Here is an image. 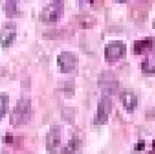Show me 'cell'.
Returning a JSON list of instances; mask_svg holds the SVG:
<instances>
[{"mask_svg":"<svg viewBox=\"0 0 155 154\" xmlns=\"http://www.w3.org/2000/svg\"><path fill=\"white\" fill-rule=\"evenodd\" d=\"M31 100L25 97L18 99L10 114V123L13 126L26 124L31 119Z\"/></svg>","mask_w":155,"mask_h":154,"instance_id":"cell-1","label":"cell"},{"mask_svg":"<svg viewBox=\"0 0 155 154\" xmlns=\"http://www.w3.org/2000/svg\"><path fill=\"white\" fill-rule=\"evenodd\" d=\"M64 13V0H54L42 9L39 18L45 24H54L61 20Z\"/></svg>","mask_w":155,"mask_h":154,"instance_id":"cell-2","label":"cell"},{"mask_svg":"<svg viewBox=\"0 0 155 154\" xmlns=\"http://www.w3.org/2000/svg\"><path fill=\"white\" fill-rule=\"evenodd\" d=\"M62 142V127L52 125L46 134V150L50 153H56L60 149Z\"/></svg>","mask_w":155,"mask_h":154,"instance_id":"cell-3","label":"cell"},{"mask_svg":"<svg viewBox=\"0 0 155 154\" xmlns=\"http://www.w3.org/2000/svg\"><path fill=\"white\" fill-rule=\"evenodd\" d=\"M126 54V46L121 41H114L108 44L104 49L105 59L109 62H114L124 58Z\"/></svg>","mask_w":155,"mask_h":154,"instance_id":"cell-4","label":"cell"},{"mask_svg":"<svg viewBox=\"0 0 155 154\" xmlns=\"http://www.w3.org/2000/svg\"><path fill=\"white\" fill-rule=\"evenodd\" d=\"M16 39V25L13 22H6L0 29V45L8 48Z\"/></svg>","mask_w":155,"mask_h":154,"instance_id":"cell-5","label":"cell"},{"mask_svg":"<svg viewBox=\"0 0 155 154\" xmlns=\"http://www.w3.org/2000/svg\"><path fill=\"white\" fill-rule=\"evenodd\" d=\"M78 63L77 56L72 52H62L57 56V65L64 74L73 72Z\"/></svg>","mask_w":155,"mask_h":154,"instance_id":"cell-6","label":"cell"},{"mask_svg":"<svg viewBox=\"0 0 155 154\" xmlns=\"http://www.w3.org/2000/svg\"><path fill=\"white\" fill-rule=\"evenodd\" d=\"M112 108V102L111 99L107 96H104L101 101L98 103L97 107V113L94 118L95 124H103L106 123L108 119V115L111 112Z\"/></svg>","mask_w":155,"mask_h":154,"instance_id":"cell-7","label":"cell"},{"mask_svg":"<svg viewBox=\"0 0 155 154\" xmlns=\"http://www.w3.org/2000/svg\"><path fill=\"white\" fill-rule=\"evenodd\" d=\"M121 99L124 103V108L127 111H134L138 104V98L137 96L131 91L124 90L121 93Z\"/></svg>","mask_w":155,"mask_h":154,"instance_id":"cell-8","label":"cell"},{"mask_svg":"<svg viewBox=\"0 0 155 154\" xmlns=\"http://www.w3.org/2000/svg\"><path fill=\"white\" fill-rule=\"evenodd\" d=\"M153 47V39L145 38L143 40H137L134 44V52L135 54H142L151 51Z\"/></svg>","mask_w":155,"mask_h":154,"instance_id":"cell-9","label":"cell"},{"mask_svg":"<svg viewBox=\"0 0 155 154\" xmlns=\"http://www.w3.org/2000/svg\"><path fill=\"white\" fill-rule=\"evenodd\" d=\"M108 74L109 73H104V75L101 77V81H100L101 84L100 85L103 87L104 90L113 93L115 92V90L117 88V82L112 74H110V75H108Z\"/></svg>","mask_w":155,"mask_h":154,"instance_id":"cell-10","label":"cell"},{"mask_svg":"<svg viewBox=\"0 0 155 154\" xmlns=\"http://www.w3.org/2000/svg\"><path fill=\"white\" fill-rule=\"evenodd\" d=\"M20 0H5V15L7 18H13L20 14L18 3Z\"/></svg>","mask_w":155,"mask_h":154,"instance_id":"cell-11","label":"cell"},{"mask_svg":"<svg viewBox=\"0 0 155 154\" xmlns=\"http://www.w3.org/2000/svg\"><path fill=\"white\" fill-rule=\"evenodd\" d=\"M142 70L146 74H155V56L147 57L142 63Z\"/></svg>","mask_w":155,"mask_h":154,"instance_id":"cell-12","label":"cell"},{"mask_svg":"<svg viewBox=\"0 0 155 154\" xmlns=\"http://www.w3.org/2000/svg\"><path fill=\"white\" fill-rule=\"evenodd\" d=\"M79 140L77 138H73L71 139L67 145L63 148L62 153L63 154H75L76 151L79 149Z\"/></svg>","mask_w":155,"mask_h":154,"instance_id":"cell-13","label":"cell"},{"mask_svg":"<svg viewBox=\"0 0 155 154\" xmlns=\"http://www.w3.org/2000/svg\"><path fill=\"white\" fill-rule=\"evenodd\" d=\"M9 96L6 93H0V121L5 115L8 110Z\"/></svg>","mask_w":155,"mask_h":154,"instance_id":"cell-14","label":"cell"},{"mask_svg":"<svg viewBox=\"0 0 155 154\" xmlns=\"http://www.w3.org/2000/svg\"><path fill=\"white\" fill-rule=\"evenodd\" d=\"M144 148H145V142H144V140H139V142L134 146V150L135 151H143V150H144Z\"/></svg>","mask_w":155,"mask_h":154,"instance_id":"cell-15","label":"cell"},{"mask_svg":"<svg viewBox=\"0 0 155 154\" xmlns=\"http://www.w3.org/2000/svg\"><path fill=\"white\" fill-rule=\"evenodd\" d=\"M13 139H14V137L11 135V134H5V143H11L12 142H13Z\"/></svg>","mask_w":155,"mask_h":154,"instance_id":"cell-16","label":"cell"},{"mask_svg":"<svg viewBox=\"0 0 155 154\" xmlns=\"http://www.w3.org/2000/svg\"><path fill=\"white\" fill-rule=\"evenodd\" d=\"M153 152L155 153V140L153 141Z\"/></svg>","mask_w":155,"mask_h":154,"instance_id":"cell-17","label":"cell"},{"mask_svg":"<svg viewBox=\"0 0 155 154\" xmlns=\"http://www.w3.org/2000/svg\"><path fill=\"white\" fill-rule=\"evenodd\" d=\"M87 1H88L90 4H93V3H94V0H87Z\"/></svg>","mask_w":155,"mask_h":154,"instance_id":"cell-18","label":"cell"},{"mask_svg":"<svg viewBox=\"0 0 155 154\" xmlns=\"http://www.w3.org/2000/svg\"><path fill=\"white\" fill-rule=\"evenodd\" d=\"M125 1H126V0H119V2H120V3H124Z\"/></svg>","mask_w":155,"mask_h":154,"instance_id":"cell-19","label":"cell"},{"mask_svg":"<svg viewBox=\"0 0 155 154\" xmlns=\"http://www.w3.org/2000/svg\"><path fill=\"white\" fill-rule=\"evenodd\" d=\"M2 154H9V153H5V152H3V153Z\"/></svg>","mask_w":155,"mask_h":154,"instance_id":"cell-20","label":"cell"},{"mask_svg":"<svg viewBox=\"0 0 155 154\" xmlns=\"http://www.w3.org/2000/svg\"><path fill=\"white\" fill-rule=\"evenodd\" d=\"M0 2H1V0H0Z\"/></svg>","mask_w":155,"mask_h":154,"instance_id":"cell-21","label":"cell"}]
</instances>
